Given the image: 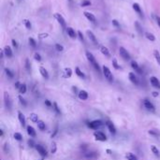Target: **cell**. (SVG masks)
Wrapping results in <instances>:
<instances>
[{
	"instance_id": "1",
	"label": "cell",
	"mask_w": 160,
	"mask_h": 160,
	"mask_svg": "<svg viewBox=\"0 0 160 160\" xmlns=\"http://www.w3.org/2000/svg\"><path fill=\"white\" fill-rule=\"evenodd\" d=\"M86 57H87L88 61L92 64V66L95 68V69L97 70L98 72H100V67H99V65L97 64V62H96V60H95V56H94L90 52H86Z\"/></svg>"
},
{
	"instance_id": "2",
	"label": "cell",
	"mask_w": 160,
	"mask_h": 160,
	"mask_svg": "<svg viewBox=\"0 0 160 160\" xmlns=\"http://www.w3.org/2000/svg\"><path fill=\"white\" fill-rule=\"evenodd\" d=\"M102 69H103V74H104L105 78L109 80V81H112V80H113V76H112V74H111L110 69H109L108 67H106V66H103Z\"/></svg>"
},
{
	"instance_id": "3",
	"label": "cell",
	"mask_w": 160,
	"mask_h": 160,
	"mask_svg": "<svg viewBox=\"0 0 160 160\" xmlns=\"http://www.w3.org/2000/svg\"><path fill=\"white\" fill-rule=\"evenodd\" d=\"M102 122L101 121H99V120H95V121H93V122H90L89 124H88V126L90 127V128H92V129H97V128H99L100 126H102Z\"/></svg>"
},
{
	"instance_id": "4",
	"label": "cell",
	"mask_w": 160,
	"mask_h": 160,
	"mask_svg": "<svg viewBox=\"0 0 160 160\" xmlns=\"http://www.w3.org/2000/svg\"><path fill=\"white\" fill-rule=\"evenodd\" d=\"M119 53H120V55H121L125 60H129V59H130V54L128 53V52H127L124 47H120Z\"/></svg>"
},
{
	"instance_id": "5",
	"label": "cell",
	"mask_w": 160,
	"mask_h": 160,
	"mask_svg": "<svg viewBox=\"0 0 160 160\" xmlns=\"http://www.w3.org/2000/svg\"><path fill=\"white\" fill-rule=\"evenodd\" d=\"M144 107L147 110H150V111H155L156 110V108L154 106V104L152 102H150V100L148 99H144Z\"/></svg>"
},
{
	"instance_id": "6",
	"label": "cell",
	"mask_w": 160,
	"mask_h": 160,
	"mask_svg": "<svg viewBox=\"0 0 160 160\" xmlns=\"http://www.w3.org/2000/svg\"><path fill=\"white\" fill-rule=\"evenodd\" d=\"M94 136L95 137V139H96L97 141H107V137H106V135H105L104 133L100 132V131H96V132H95V133H94Z\"/></svg>"
},
{
	"instance_id": "7",
	"label": "cell",
	"mask_w": 160,
	"mask_h": 160,
	"mask_svg": "<svg viewBox=\"0 0 160 160\" xmlns=\"http://www.w3.org/2000/svg\"><path fill=\"white\" fill-rule=\"evenodd\" d=\"M35 147H36L38 153H39V155H41L42 156H47V151H46V149H45L43 146H41V145H39V144H36Z\"/></svg>"
},
{
	"instance_id": "8",
	"label": "cell",
	"mask_w": 160,
	"mask_h": 160,
	"mask_svg": "<svg viewBox=\"0 0 160 160\" xmlns=\"http://www.w3.org/2000/svg\"><path fill=\"white\" fill-rule=\"evenodd\" d=\"M55 18H56V20L58 21V23L61 24V26L63 27V28H66V21H65V19L63 18V16L62 15H60V14H58V13H56L55 14Z\"/></svg>"
},
{
	"instance_id": "9",
	"label": "cell",
	"mask_w": 160,
	"mask_h": 160,
	"mask_svg": "<svg viewBox=\"0 0 160 160\" xmlns=\"http://www.w3.org/2000/svg\"><path fill=\"white\" fill-rule=\"evenodd\" d=\"M106 126H107V127H108V129L110 130V133H112V134H115V132H116V128H115V126H114V125L110 122V121H108V122H106Z\"/></svg>"
},
{
	"instance_id": "10",
	"label": "cell",
	"mask_w": 160,
	"mask_h": 160,
	"mask_svg": "<svg viewBox=\"0 0 160 160\" xmlns=\"http://www.w3.org/2000/svg\"><path fill=\"white\" fill-rule=\"evenodd\" d=\"M150 81H151V84L154 86V87H156V88H160V81L158 80V79L156 78V77H151V79H150Z\"/></svg>"
},
{
	"instance_id": "11",
	"label": "cell",
	"mask_w": 160,
	"mask_h": 160,
	"mask_svg": "<svg viewBox=\"0 0 160 160\" xmlns=\"http://www.w3.org/2000/svg\"><path fill=\"white\" fill-rule=\"evenodd\" d=\"M84 16L90 21V22H92V23H95V17L94 16V14H92V13H90V12H88V11H84Z\"/></svg>"
},
{
	"instance_id": "12",
	"label": "cell",
	"mask_w": 160,
	"mask_h": 160,
	"mask_svg": "<svg viewBox=\"0 0 160 160\" xmlns=\"http://www.w3.org/2000/svg\"><path fill=\"white\" fill-rule=\"evenodd\" d=\"M86 33H87V35H88V37H89V39H90L92 42H94V43L96 45V44H97V39H96L95 36L94 35V33H93L92 31H89V30H88Z\"/></svg>"
},
{
	"instance_id": "13",
	"label": "cell",
	"mask_w": 160,
	"mask_h": 160,
	"mask_svg": "<svg viewBox=\"0 0 160 160\" xmlns=\"http://www.w3.org/2000/svg\"><path fill=\"white\" fill-rule=\"evenodd\" d=\"M4 53H5L6 56H7V57H8V58L12 57V55H13L12 51H11V48H10L9 46H6V47L4 48Z\"/></svg>"
},
{
	"instance_id": "14",
	"label": "cell",
	"mask_w": 160,
	"mask_h": 160,
	"mask_svg": "<svg viewBox=\"0 0 160 160\" xmlns=\"http://www.w3.org/2000/svg\"><path fill=\"white\" fill-rule=\"evenodd\" d=\"M128 77H129V80L130 81L132 82V83H134V84H139V80H138V78L136 77V75L133 73V72H130L129 73V75H128Z\"/></svg>"
},
{
	"instance_id": "15",
	"label": "cell",
	"mask_w": 160,
	"mask_h": 160,
	"mask_svg": "<svg viewBox=\"0 0 160 160\" xmlns=\"http://www.w3.org/2000/svg\"><path fill=\"white\" fill-rule=\"evenodd\" d=\"M79 98L80 100H86L88 98V93L84 90H81L79 92Z\"/></svg>"
},
{
	"instance_id": "16",
	"label": "cell",
	"mask_w": 160,
	"mask_h": 160,
	"mask_svg": "<svg viewBox=\"0 0 160 160\" xmlns=\"http://www.w3.org/2000/svg\"><path fill=\"white\" fill-rule=\"evenodd\" d=\"M5 105L7 107V109L10 110L11 108V102H10V99H9V96L7 93H5Z\"/></svg>"
},
{
	"instance_id": "17",
	"label": "cell",
	"mask_w": 160,
	"mask_h": 160,
	"mask_svg": "<svg viewBox=\"0 0 160 160\" xmlns=\"http://www.w3.org/2000/svg\"><path fill=\"white\" fill-rule=\"evenodd\" d=\"M67 32H68V35H69L71 38H76V33H75V31H74L73 28L68 27V28H67Z\"/></svg>"
},
{
	"instance_id": "18",
	"label": "cell",
	"mask_w": 160,
	"mask_h": 160,
	"mask_svg": "<svg viewBox=\"0 0 160 160\" xmlns=\"http://www.w3.org/2000/svg\"><path fill=\"white\" fill-rule=\"evenodd\" d=\"M18 118H19V121L22 124V126H25V117L21 111H18Z\"/></svg>"
},
{
	"instance_id": "19",
	"label": "cell",
	"mask_w": 160,
	"mask_h": 160,
	"mask_svg": "<svg viewBox=\"0 0 160 160\" xmlns=\"http://www.w3.org/2000/svg\"><path fill=\"white\" fill-rule=\"evenodd\" d=\"M27 133L30 137H36V130L34 129V127H32L31 126H27Z\"/></svg>"
},
{
	"instance_id": "20",
	"label": "cell",
	"mask_w": 160,
	"mask_h": 160,
	"mask_svg": "<svg viewBox=\"0 0 160 160\" xmlns=\"http://www.w3.org/2000/svg\"><path fill=\"white\" fill-rule=\"evenodd\" d=\"M39 72H40V74H41V76H42L43 78H45V79H48V78H49V73H48V71H47L44 68L40 67V68H39Z\"/></svg>"
},
{
	"instance_id": "21",
	"label": "cell",
	"mask_w": 160,
	"mask_h": 160,
	"mask_svg": "<svg viewBox=\"0 0 160 160\" xmlns=\"http://www.w3.org/2000/svg\"><path fill=\"white\" fill-rule=\"evenodd\" d=\"M133 9H134L136 12H138L141 16H143V15H142V12H141V7H140V5H139L138 3H134V4H133Z\"/></svg>"
},
{
	"instance_id": "22",
	"label": "cell",
	"mask_w": 160,
	"mask_h": 160,
	"mask_svg": "<svg viewBox=\"0 0 160 160\" xmlns=\"http://www.w3.org/2000/svg\"><path fill=\"white\" fill-rule=\"evenodd\" d=\"M131 67H132V69H135L137 72L141 73V69H140V67H139V65H138V63H137L136 61H132V62H131Z\"/></svg>"
},
{
	"instance_id": "23",
	"label": "cell",
	"mask_w": 160,
	"mask_h": 160,
	"mask_svg": "<svg viewBox=\"0 0 160 160\" xmlns=\"http://www.w3.org/2000/svg\"><path fill=\"white\" fill-rule=\"evenodd\" d=\"M100 51H101V53L105 55V56H107V57H110V52H109V50H108V48L107 47H105V46H101L100 47Z\"/></svg>"
},
{
	"instance_id": "24",
	"label": "cell",
	"mask_w": 160,
	"mask_h": 160,
	"mask_svg": "<svg viewBox=\"0 0 160 160\" xmlns=\"http://www.w3.org/2000/svg\"><path fill=\"white\" fill-rule=\"evenodd\" d=\"M145 37H146V38L149 39L150 41H155V40H156V37H155V35H153L152 33L146 32V33H145Z\"/></svg>"
},
{
	"instance_id": "25",
	"label": "cell",
	"mask_w": 160,
	"mask_h": 160,
	"mask_svg": "<svg viewBox=\"0 0 160 160\" xmlns=\"http://www.w3.org/2000/svg\"><path fill=\"white\" fill-rule=\"evenodd\" d=\"M135 27L137 28V31H138V33L140 34V35H142L143 34V30H142V27H141V25L138 23V22H135Z\"/></svg>"
},
{
	"instance_id": "26",
	"label": "cell",
	"mask_w": 160,
	"mask_h": 160,
	"mask_svg": "<svg viewBox=\"0 0 160 160\" xmlns=\"http://www.w3.org/2000/svg\"><path fill=\"white\" fill-rule=\"evenodd\" d=\"M30 120H31L33 123H38V114H36V113H31V114H30Z\"/></svg>"
},
{
	"instance_id": "27",
	"label": "cell",
	"mask_w": 160,
	"mask_h": 160,
	"mask_svg": "<svg viewBox=\"0 0 160 160\" xmlns=\"http://www.w3.org/2000/svg\"><path fill=\"white\" fill-rule=\"evenodd\" d=\"M154 55H155V58H156V60L157 64L160 66V53H159V52H158L157 50H156V51L154 52Z\"/></svg>"
},
{
	"instance_id": "28",
	"label": "cell",
	"mask_w": 160,
	"mask_h": 160,
	"mask_svg": "<svg viewBox=\"0 0 160 160\" xmlns=\"http://www.w3.org/2000/svg\"><path fill=\"white\" fill-rule=\"evenodd\" d=\"M126 157L127 158V160H138L137 159V156L135 155H133L132 153H127Z\"/></svg>"
},
{
	"instance_id": "29",
	"label": "cell",
	"mask_w": 160,
	"mask_h": 160,
	"mask_svg": "<svg viewBox=\"0 0 160 160\" xmlns=\"http://www.w3.org/2000/svg\"><path fill=\"white\" fill-rule=\"evenodd\" d=\"M37 124H38V127L39 130H41V131L45 130V123H43L42 121H38Z\"/></svg>"
},
{
	"instance_id": "30",
	"label": "cell",
	"mask_w": 160,
	"mask_h": 160,
	"mask_svg": "<svg viewBox=\"0 0 160 160\" xmlns=\"http://www.w3.org/2000/svg\"><path fill=\"white\" fill-rule=\"evenodd\" d=\"M75 72H76V74H77L79 77H80V78H84V77H85L84 73L80 70L79 68H76V69H75Z\"/></svg>"
},
{
	"instance_id": "31",
	"label": "cell",
	"mask_w": 160,
	"mask_h": 160,
	"mask_svg": "<svg viewBox=\"0 0 160 160\" xmlns=\"http://www.w3.org/2000/svg\"><path fill=\"white\" fill-rule=\"evenodd\" d=\"M151 150H152V152L154 153V155H155V156H159V155H160V154H159V150H158V149H157L156 146H154V145H153V146H151Z\"/></svg>"
},
{
	"instance_id": "32",
	"label": "cell",
	"mask_w": 160,
	"mask_h": 160,
	"mask_svg": "<svg viewBox=\"0 0 160 160\" xmlns=\"http://www.w3.org/2000/svg\"><path fill=\"white\" fill-rule=\"evenodd\" d=\"M28 41H29V44H30L31 47H33V48H36V47H37V43H36V40H35L34 38H30L28 39Z\"/></svg>"
},
{
	"instance_id": "33",
	"label": "cell",
	"mask_w": 160,
	"mask_h": 160,
	"mask_svg": "<svg viewBox=\"0 0 160 160\" xmlns=\"http://www.w3.org/2000/svg\"><path fill=\"white\" fill-rule=\"evenodd\" d=\"M65 72H66V77H68V78H70V77H71V75H72V70H71V69H69V68L66 69H65Z\"/></svg>"
},
{
	"instance_id": "34",
	"label": "cell",
	"mask_w": 160,
	"mask_h": 160,
	"mask_svg": "<svg viewBox=\"0 0 160 160\" xmlns=\"http://www.w3.org/2000/svg\"><path fill=\"white\" fill-rule=\"evenodd\" d=\"M19 91H20V93L23 94V95L25 94V93H26V85H25V84H22L21 87L19 88Z\"/></svg>"
},
{
	"instance_id": "35",
	"label": "cell",
	"mask_w": 160,
	"mask_h": 160,
	"mask_svg": "<svg viewBox=\"0 0 160 160\" xmlns=\"http://www.w3.org/2000/svg\"><path fill=\"white\" fill-rule=\"evenodd\" d=\"M5 72H6V74L8 75V77H9V78H13L14 74H13V72H12L10 69H5Z\"/></svg>"
},
{
	"instance_id": "36",
	"label": "cell",
	"mask_w": 160,
	"mask_h": 160,
	"mask_svg": "<svg viewBox=\"0 0 160 160\" xmlns=\"http://www.w3.org/2000/svg\"><path fill=\"white\" fill-rule=\"evenodd\" d=\"M14 138H15V140H16V141H22L23 136H22V134H21V133L16 132V133H14Z\"/></svg>"
},
{
	"instance_id": "37",
	"label": "cell",
	"mask_w": 160,
	"mask_h": 160,
	"mask_svg": "<svg viewBox=\"0 0 160 160\" xmlns=\"http://www.w3.org/2000/svg\"><path fill=\"white\" fill-rule=\"evenodd\" d=\"M24 25H25V27L27 28V29H31V27H32V25H31V23H30V21H28V20H24Z\"/></svg>"
},
{
	"instance_id": "38",
	"label": "cell",
	"mask_w": 160,
	"mask_h": 160,
	"mask_svg": "<svg viewBox=\"0 0 160 160\" xmlns=\"http://www.w3.org/2000/svg\"><path fill=\"white\" fill-rule=\"evenodd\" d=\"M55 49H56V51H57V52H62V51L64 50V47H63L61 44L56 43V44H55Z\"/></svg>"
},
{
	"instance_id": "39",
	"label": "cell",
	"mask_w": 160,
	"mask_h": 160,
	"mask_svg": "<svg viewBox=\"0 0 160 160\" xmlns=\"http://www.w3.org/2000/svg\"><path fill=\"white\" fill-rule=\"evenodd\" d=\"M112 65H113L114 69H120V66L117 64V60H116L115 58L112 59Z\"/></svg>"
},
{
	"instance_id": "40",
	"label": "cell",
	"mask_w": 160,
	"mask_h": 160,
	"mask_svg": "<svg viewBox=\"0 0 160 160\" xmlns=\"http://www.w3.org/2000/svg\"><path fill=\"white\" fill-rule=\"evenodd\" d=\"M91 5V2L89 0H83L81 2V7H87V6H90Z\"/></svg>"
},
{
	"instance_id": "41",
	"label": "cell",
	"mask_w": 160,
	"mask_h": 160,
	"mask_svg": "<svg viewBox=\"0 0 160 160\" xmlns=\"http://www.w3.org/2000/svg\"><path fill=\"white\" fill-rule=\"evenodd\" d=\"M18 98H19V100H20V103H21V104H23V106H26V105H27L26 101H25V100H24V99H23L21 95H19V96H18Z\"/></svg>"
},
{
	"instance_id": "42",
	"label": "cell",
	"mask_w": 160,
	"mask_h": 160,
	"mask_svg": "<svg viewBox=\"0 0 160 160\" xmlns=\"http://www.w3.org/2000/svg\"><path fill=\"white\" fill-rule=\"evenodd\" d=\"M52 150H51V152H52V154H54L55 152H56V144H55V142L54 141H53V143H52Z\"/></svg>"
},
{
	"instance_id": "43",
	"label": "cell",
	"mask_w": 160,
	"mask_h": 160,
	"mask_svg": "<svg viewBox=\"0 0 160 160\" xmlns=\"http://www.w3.org/2000/svg\"><path fill=\"white\" fill-rule=\"evenodd\" d=\"M25 68H26V69H27L28 71H30L31 66H30V63H29V60H28V59L25 60Z\"/></svg>"
},
{
	"instance_id": "44",
	"label": "cell",
	"mask_w": 160,
	"mask_h": 160,
	"mask_svg": "<svg viewBox=\"0 0 160 160\" xmlns=\"http://www.w3.org/2000/svg\"><path fill=\"white\" fill-rule=\"evenodd\" d=\"M53 109H54V110L56 111V113H60L61 111H60V110H59V108H58V106H57V104L54 102L53 103Z\"/></svg>"
},
{
	"instance_id": "45",
	"label": "cell",
	"mask_w": 160,
	"mask_h": 160,
	"mask_svg": "<svg viewBox=\"0 0 160 160\" xmlns=\"http://www.w3.org/2000/svg\"><path fill=\"white\" fill-rule=\"evenodd\" d=\"M34 57H35V59H36L37 61H40V60H41V56H40V54H39V53H35Z\"/></svg>"
},
{
	"instance_id": "46",
	"label": "cell",
	"mask_w": 160,
	"mask_h": 160,
	"mask_svg": "<svg viewBox=\"0 0 160 160\" xmlns=\"http://www.w3.org/2000/svg\"><path fill=\"white\" fill-rule=\"evenodd\" d=\"M85 156H86L87 158H93V157L95 156V153H90V154H87Z\"/></svg>"
},
{
	"instance_id": "47",
	"label": "cell",
	"mask_w": 160,
	"mask_h": 160,
	"mask_svg": "<svg viewBox=\"0 0 160 160\" xmlns=\"http://www.w3.org/2000/svg\"><path fill=\"white\" fill-rule=\"evenodd\" d=\"M112 24H113L115 27H120V24H119V23H118L117 20H112Z\"/></svg>"
},
{
	"instance_id": "48",
	"label": "cell",
	"mask_w": 160,
	"mask_h": 160,
	"mask_svg": "<svg viewBox=\"0 0 160 160\" xmlns=\"http://www.w3.org/2000/svg\"><path fill=\"white\" fill-rule=\"evenodd\" d=\"M28 144H29V146H31V147H34V146H36V144L34 143L33 140H29V141H28Z\"/></svg>"
},
{
	"instance_id": "49",
	"label": "cell",
	"mask_w": 160,
	"mask_h": 160,
	"mask_svg": "<svg viewBox=\"0 0 160 160\" xmlns=\"http://www.w3.org/2000/svg\"><path fill=\"white\" fill-rule=\"evenodd\" d=\"M44 103H45V105H46L47 107H49V108H50V107H52V103H51L49 100H45V102H44Z\"/></svg>"
},
{
	"instance_id": "50",
	"label": "cell",
	"mask_w": 160,
	"mask_h": 160,
	"mask_svg": "<svg viewBox=\"0 0 160 160\" xmlns=\"http://www.w3.org/2000/svg\"><path fill=\"white\" fill-rule=\"evenodd\" d=\"M78 35H79V37H80V40H83V35H82V33H81L80 31L78 32Z\"/></svg>"
},
{
	"instance_id": "51",
	"label": "cell",
	"mask_w": 160,
	"mask_h": 160,
	"mask_svg": "<svg viewBox=\"0 0 160 160\" xmlns=\"http://www.w3.org/2000/svg\"><path fill=\"white\" fill-rule=\"evenodd\" d=\"M12 45H13L15 48H17V47H18V44H17V42H16L14 39H12Z\"/></svg>"
},
{
	"instance_id": "52",
	"label": "cell",
	"mask_w": 160,
	"mask_h": 160,
	"mask_svg": "<svg viewBox=\"0 0 160 160\" xmlns=\"http://www.w3.org/2000/svg\"><path fill=\"white\" fill-rule=\"evenodd\" d=\"M21 85H22V84H20V82H19V81H17V82L15 83V87H16V88H20V87H21Z\"/></svg>"
},
{
	"instance_id": "53",
	"label": "cell",
	"mask_w": 160,
	"mask_h": 160,
	"mask_svg": "<svg viewBox=\"0 0 160 160\" xmlns=\"http://www.w3.org/2000/svg\"><path fill=\"white\" fill-rule=\"evenodd\" d=\"M152 95H153V96H154V97L158 96V93H157V92H153V93H152Z\"/></svg>"
},
{
	"instance_id": "54",
	"label": "cell",
	"mask_w": 160,
	"mask_h": 160,
	"mask_svg": "<svg viewBox=\"0 0 160 160\" xmlns=\"http://www.w3.org/2000/svg\"><path fill=\"white\" fill-rule=\"evenodd\" d=\"M156 22H157V24H158V26L160 27V17H159V16H157V17H156Z\"/></svg>"
},
{
	"instance_id": "55",
	"label": "cell",
	"mask_w": 160,
	"mask_h": 160,
	"mask_svg": "<svg viewBox=\"0 0 160 160\" xmlns=\"http://www.w3.org/2000/svg\"><path fill=\"white\" fill-rule=\"evenodd\" d=\"M149 133H150V134H152V135H156V136H157V133H156V132H155V131H153V130L149 131Z\"/></svg>"
},
{
	"instance_id": "56",
	"label": "cell",
	"mask_w": 160,
	"mask_h": 160,
	"mask_svg": "<svg viewBox=\"0 0 160 160\" xmlns=\"http://www.w3.org/2000/svg\"><path fill=\"white\" fill-rule=\"evenodd\" d=\"M107 152H108V154H109V155H110V154H111V151H110V150H107Z\"/></svg>"
},
{
	"instance_id": "57",
	"label": "cell",
	"mask_w": 160,
	"mask_h": 160,
	"mask_svg": "<svg viewBox=\"0 0 160 160\" xmlns=\"http://www.w3.org/2000/svg\"><path fill=\"white\" fill-rule=\"evenodd\" d=\"M3 134H4V133H3V130H0V135L3 136Z\"/></svg>"
},
{
	"instance_id": "58",
	"label": "cell",
	"mask_w": 160,
	"mask_h": 160,
	"mask_svg": "<svg viewBox=\"0 0 160 160\" xmlns=\"http://www.w3.org/2000/svg\"><path fill=\"white\" fill-rule=\"evenodd\" d=\"M69 1H70V2H71V1H72V0H69Z\"/></svg>"
}]
</instances>
